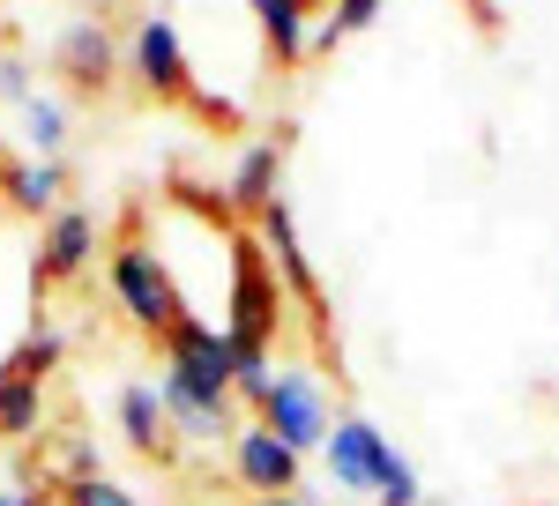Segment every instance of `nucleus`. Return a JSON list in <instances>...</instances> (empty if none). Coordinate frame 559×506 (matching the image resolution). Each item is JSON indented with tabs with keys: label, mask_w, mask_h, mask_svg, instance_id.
Masks as SVG:
<instances>
[{
	"label": "nucleus",
	"mask_w": 559,
	"mask_h": 506,
	"mask_svg": "<svg viewBox=\"0 0 559 506\" xmlns=\"http://www.w3.org/2000/svg\"><path fill=\"white\" fill-rule=\"evenodd\" d=\"M105 284H112V298H120V313H128L134 328L150 342H165L187 321V305H179L173 291V268L157 261V246L142 239V209L128 216V231L112 239V261H105Z\"/></svg>",
	"instance_id": "2"
},
{
	"label": "nucleus",
	"mask_w": 559,
	"mask_h": 506,
	"mask_svg": "<svg viewBox=\"0 0 559 506\" xmlns=\"http://www.w3.org/2000/svg\"><path fill=\"white\" fill-rule=\"evenodd\" d=\"M373 15H381V0H329V8L313 15V38H306V60H313V52H336L344 38H358V31H366Z\"/></svg>",
	"instance_id": "17"
},
{
	"label": "nucleus",
	"mask_w": 559,
	"mask_h": 506,
	"mask_svg": "<svg viewBox=\"0 0 559 506\" xmlns=\"http://www.w3.org/2000/svg\"><path fill=\"white\" fill-rule=\"evenodd\" d=\"M0 194H8L15 209H31V216H52V209H68V171H60V157L0 165Z\"/></svg>",
	"instance_id": "15"
},
{
	"label": "nucleus",
	"mask_w": 559,
	"mask_h": 506,
	"mask_svg": "<svg viewBox=\"0 0 559 506\" xmlns=\"http://www.w3.org/2000/svg\"><path fill=\"white\" fill-rule=\"evenodd\" d=\"M120 432H128L134 455H150V462H173V455H179L173 424H165V402H157V387H150V380L120 387Z\"/></svg>",
	"instance_id": "14"
},
{
	"label": "nucleus",
	"mask_w": 559,
	"mask_h": 506,
	"mask_svg": "<svg viewBox=\"0 0 559 506\" xmlns=\"http://www.w3.org/2000/svg\"><path fill=\"white\" fill-rule=\"evenodd\" d=\"M23 97H31V68L0 45V105H23Z\"/></svg>",
	"instance_id": "23"
},
{
	"label": "nucleus",
	"mask_w": 559,
	"mask_h": 506,
	"mask_svg": "<svg viewBox=\"0 0 559 506\" xmlns=\"http://www.w3.org/2000/svg\"><path fill=\"white\" fill-rule=\"evenodd\" d=\"M216 328L231 336L239 365H254V358L276 350V328H284V284H276V268H269V253H261L254 231H231V284H224Z\"/></svg>",
	"instance_id": "1"
},
{
	"label": "nucleus",
	"mask_w": 559,
	"mask_h": 506,
	"mask_svg": "<svg viewBox=\"0 0 559 506\" xmlns=\"http://www.w3.org/2000/svg\"><path fill=\"white\" fill-rule=\"evenodd\" d=\"M187 112H194L202 126H239V105H231V97H210V89H194Z\"/></svg>",
	"instance_id": "22"
},
{
	"label": "nucleus",
	"mask_w": 559,
	"mask_h": 506,
	"mask_svg": "<svg viewBox=\"0 0 559 506\" xmlns=\"http://www.w3.org/2000/svg\"><path fill=\"white\" fill-rule=\"evenodd\" d=\"M157 402H165V424H173V439H231V424H239V402H216V395H194L187 380L157 373Z\"/></svg>",
	"instance_id": "10"
},
{
	"label": "nucleus",
	"mask_w": 559,
	"mask_h": 506,
	"mask_svg": "<svg viewBox=\"0 0 559 506\" xmlns=\"http://www.w3.org/2000/svg\"><path fill=\"white\" fill-rule=\"evenodd\" d=\"M60 506H142V499L112 477H75V484H60Z\"/></svg>",
	"instance_id": "20"
},
{
	"label": "nucleus",
	"mask_w": 559,
	"mask_h": 506,
	"mask_svg": "<svg viewBox=\"0 0 559 506\" xmlns=\"http://www.w3.org/2000/svg\"><path fill=\"white\" fill-rule=\"evenodd\" d=\"M254 418L292 447V455H306V447H321L329 439V395H321V373H306V365H284V373L269 380V395L254 402Z\"/></svg>",
	"instance_id": "4"
},
{
	"label": "nucleus",
	"mask_w": 559,
	"mask_h": 506,
	"mask_svg": "<svg viewBox=\"0 0 559 506\" xmlns=\"http://www.w3.org/2000/svg\"><path fill=\"white\" fill-rule=\"evenodd\" d=\"M128 75L150 89L157 105H187V97H194V60H187V45H179L173 15H142V23H134Z\"/></svg>",
	"instance_id": "6"
},
{
	"label": "nucleus",
	"mask_w": 559,
	"mask_h": 506,
	"mask_svg": "<svg viewBox=\"0 0 559 506\" xmlns=\"http://www.w3.org/2000/svg\"><path fill=\"white\" fill-rule=\"evenodd\" d=\"M75 477H105L97 469V447L90 439H60V484H75Z\"/></svg>",
	"instance_id": "21"
},
{
	"label": "nucleus",
	"mask_w": 559,
	"mask_h": 506,
	"mask_svg": "<svg viewBox=\"0 0 559 506\" xmlns=\"http://www.w3.org/2000/svg\"><path fill=\"white\" fill-rule=\"evenodd\" d=\"M23 134H31V149H38V157H52V149L68 142V112H60L52 97L31 89V97H23Z\"/></svg>",
	"instance_id": "19"
},
{
	"label": "nucleus",
	"mask_w": 559,
	"mask_h": 506,
	"mask_svg": "<svg viewBox=\"0 0 559 506\" xmlns=\"http://www.w3.org/2000/svg\"><path fill=\"white\" fill-rule=\"evenodd\" d=\"M165 373L187 380L194 395H216V402H239L231 387H239V350H231V336L216 328V321H179L173 336H165Z\"/></svg>",
	"instance_id": "3"
},
{
	"label": "nucleus",
	"mask_w": 559,
	"mask_h": 506,
	"mask_svg": "<svg viewBox=\"0 0 559 506\" xmlns=\"http://www.w3.org/2000/svg\"><path fill=\"white\" fill-rule=\"evenodd\" d=\"M321 447H329V477H336V492L373 499V477H381V455H388L381 424H373V418H336Z\"/></svg>",
	"instance_id": "9"
},
{
	"label": "nucleus",
	"mask_w": 559,
	"mask_h": 506,
	"mask_svg": "<svg viewBox=\"0 0 559 506\" xmlns=\"http://www.w3.org/2000/svg\"><path fill=\"white\" fill-rule=\"evenodd\" d=\"M90 261H97V216L90 209H52L38 239V261H31V291H52V284H75L90 276Z\"/></svg>",
	"instance_id": "8"
},
{
	"label": "nucleus",
	"mask_w": 559,
	"mask_h": 506,
	"mask_svg": "<svg viewBox=\"0 0 559 506\" xmlns=\"http://www.w3.org/2000/svg\"><path fill=\"white\" fill-rule=\"evenodd\" d=\"M224 447H231V477H239V484H247L254 499H276V492H299L306 455H292V447H284V439H276V432H269L261 418H239Z\"/></svg>",
	"instance_id": "7"
},
{
	"label": "nucleus",
	"mask_w": 559,
	"mask_h": 506,
	"mask_svg": "<svg viewBox=\"0 0 559 506\" xmlns=\"http://www.w3.org/2000/svg\"><path fill=\"white\" fill-rule=\"evenodd\" d=\"M254 506H313L306 492H276V499H254Z\"/></svg>",
	"instance_id": "25"
},
{
	"label": "nucleus",
	"mask_w": 559,
	"mask_h": 506,
	"mask_svg": "<svg viewBox=\"0 0 559 506\" xmlns=\"http://www.w3.org/2000/svg\"><path fill=\"white\" fill-rule=\"evenodd\" d=\"M261 23V45H269V60L276 68H299L306 60V38H313V15L329 8V0H247Z\"/></svg>",
	"instance_id": "12"
},
{
	"label": "nucleus",
	"mask_w": 559,
	"mask_h": 506,
	"mask_svg": "<svg viewBox=\"0 0 559 506\" xmlns=\"http://www.w3.org/2000/svg\"><path fill=\"white\" fill-rule=\"evenodd\" d=\"M38 424H45V387L0 373V439H8V447H15V439H38Z\"/></svg>",
	"instance_id": "16"
},
{
	"label": "nucleus",
	"mask_w": 559,
	"mask_h": 506,
	"mask_svg": "<svg viewBox=\"0 0 559 506\" xmlns=\"http://www.w3.org/2000/svg\"><path fill=\"white\" fill-rule=\"evenodd\" d=\"M254 239H261V253H269V268H276V284H284V298H299L306 305V328H313V342L329 350V298H321V276L306 268V246H299V224H292V209H284V194L269 202V209L254 216Z\"/></svg>",
	"instance_id": "5"
},
{
	"label": "nucleus",
	"mask_w": 559,
	"mask_h": 506,
	"mask_svg": "<svg viewBox=\"0 0 559 506\" xmlns=\"http://www.w3.org/2000/svg\"><path fill=\"white\" fill-rule=\"evenodd\" d=\"M0 506H52V492H38V484H8Z\"/></svg>",
	"instance_id": "24"
},
{
	"label": "nucleus",
	"mask_w": 559,
	"mask_h": 506,
	"mask_svg": "<svg viewBox=\"0 0 559 506\" xmlns=\"http://www.w3.org/2000/svg\"><path fill=\"white\" fill-rule=\"evenodd\" d=\"M60 75H68L75 97H105V89H112V75H120V45H112V31H105L97 15L60 38Z\"/></svg>",
	"instance_id": "11"
},
{
	"label": "nucleus",
	"mask_w": 559,
	"mask_h": 506,
	"mask_svg": "<svg viewBox=\"0 0 559 506\" xmlns=\"http://www.w3.org/2000/svg\"><path fill=\"white\" fill-rule=\"evenodd\" d=\"M276 179H284V142H247V157L231 165V186H224V209L261 216L276 202Z\"/></svg>",
	"instance_id": "13"
},
{
	"label": "nucleus",
	"mask_w": 559,
	"mask_h": 506,
	"mask_svg": "<svg viewBox=\"0 0 559 506\" xmlns=\"http://www.w3.org/2000/svg\"><path fill=\"white\" fill-rule=\"evenodd\" d=\"M60 350H68V342H60V328H31V336L15 342V350H8V358H0V373H15V380H52V365H60Z\"/></svg>",
	"instance_id": "18"
}]
</instances>
